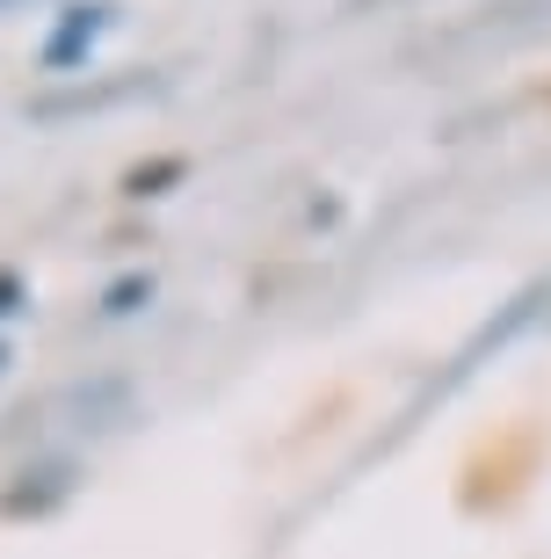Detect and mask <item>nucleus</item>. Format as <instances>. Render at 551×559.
Instances as JSON below:
<instances>
[{"mask_svg":"<svg viewBox=\"0 0 551 559\" xmlns=\"http://www.w3.org/2000/svg\"><path fill=\"white\" fill-rule=\"evenodd\" d=\"M0 364H8V349H0Z\"/></svg>","mask_w":551,"mask_h":559,"instance_id":"5","label":"nucleus"},{"mask_svg":"<svg viewBox=\"0 0 551 559\" xmlns=\"http://www.w3.org/2000/svg\"><path fill=\"white\" fill-rule=\"evenodd\" d=\"M103 29H109V8H103V0H87V8H65L59 29L44 37V66H81L87 51L103 44Z\"/></svg>","mask_w":551,"mask_h":559,"instance_id":"1","label":"nucleus"},{"mask_svg":"<svg viewBox=\"0 0 551 559\" xmlns=\"http://www.w3.org/2000/svg\"><path fill=\"white\" fill-rule=\"evenodd\" d=\"M0 312H22V276H0Z\"/></svg>","mask_w":551,"mask_h":559,"instance_id":"4","label":"nucleus"},{"mask_svg":"<svg viewBox=\"0 0 551 559\" xmlns=\"http://www.w3.org/2000/svg\"><path fill=\"white\" fill-rule=\"evenodd\" d=\"M145 298H153V276H117L109 298H103V312H139Z\"/></svg>","mask_w":551,"mask_h":559,"instance_id":"2","label":"nucleus"},{"mask_svg":"<svg viewBox=\"0 0 551 559\" xmlns=\"http://www.w3.org/2000/svg\"><path fill=\"white\" fill-rule=\"evenodd\" d=\"M175 175H182V160H160V167H139V175H131V197H153V189H160V182H175Z\"/></svg>","mask_w":551,"mask_h":559,"instance_id":"3","label":"nucleus"}]
</instances>
